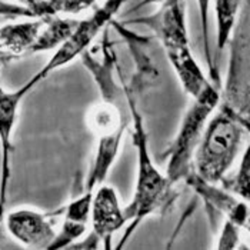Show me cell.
I'll return each mask as SVG.
<instances>
[{
    "label": "cell",
    "mask_w": 250,
    "mask_h": 250,
    "mask_svg": "<svg viewBox=\"0 0 250 250\" xmlns=\"http://www.w3.org/2000/svg\"><path fill=\"white\" fill-rule=\"evenodd\" d=\"M80 58L100 92V100L87 116L90 130L96 139V149L86 177L84 190L95 192L106 180L115 165L123 135L129 122H132V113L126 87H120L115 77L119 62L107 30H104L102 40V58H97L90 50H86Z\"/></svg>",
    "instance_id": "obj_1"
},
{
    "label": "cell",
    "mask_w": 250,
    "mask_h": 250,
    "mask_svg": "<svg viewBox=\"0 0 250 250\" xmlns=\"http://www.w3.org/2000/svg\"><path fill=\"white\" fill-rule=\"evenodd\" d=\"M132 113L133 126V145L137 152V174H136L135 192L132 202L123 208L127 225L125 228L120 243L116 249H123L127 240L132 237L142 222L152 214H165L172 210L174 202L177 200V192L174 185L166 174L157 169L149 150V136L145 127V119L139 110L135 86H125Z\"/></svg>",
    "instance_id": "obj_2"
},
{
    "label": "cell",
    "mask_w": 250,
    "mask_h": 250,
    "mask_svg": "<svg viewBox=\"0 0 250 250\" xmlns=\"http://www.w3.org/2000/svg\"><path fill=\"white\" fill-rule=\"evenodd\" d=\"M123 23L145 24L153 32L162 43V47L183 87L197 86L203 80L205 73L193 58L189 44L185 0H169L160 4L153 15L129 19Z\"/></svg>",
    "instance_id": "obj_3"
},
{
    "label": "cell",
    "mask_w": 250,
    "mask_h": 250,
    "mask_svg": "<svg viewBox=\"0 0 250 250\" xmlns=\"http://www.w3.org/2000/svg\"><path fill=\"white\" fill-rule=\"evenodd\" d=\"M249 127L228 107H219L217 113L206 125V129L196 149L194 173L210 183H222L234 163L243 136Z\"/></svg>",
    "instance_id": "obj_4"
},
{
    "label": "cell",
    "mask_w": 250,
    "mask_h": 250,
    "mask_svg": "<svg viewBox=\"0 0 250 250\" xmlns=\"http://www.w3.org/2000/svg\"><path fill=\"white\" fill-rule=\"evenodd\" d=\"M220 104V93L217 89L193 99L190 107L185 113L176 137L170 143L165 156H167L166 176L174 186L185 182L194 172L193 160L196 149L206 129L208 120Z\"/></svg>",
    "instance_id": "obj_5"
},
{
    "label": "cell",
    "mask_w": 250,
    "mask_h": 250,
    "mask_svg": "<svg viewBox=\"0 0 250 250\" xmlns=\"http://www.w3.org/2000/svg\"><path fill=\"white\" fill-rule=\"evenodd\" d=\"M229 43L230 62L220 104L231 110L250 130V3Z\"/></svg>",
    "instance_id": "obj_6"
},
{
    "label": "cell",
    "mask_w": 250,
    "mask_h": 250,
    "mask_svg": "<svg viewBox=\"0 0 250 250\" xmlns=\"http://www.w3.org/2000/svg\"><path fill=\"white\" fill-rule=\"evenodd\" d=\"M127 0H104L102 6L96 7L93 13H90L87 18L79 20L75 32L70 35L50 60L39 70L35 76L40 82H43L50 73L64 67L66 64L72 63L75 59L82 56L86 50H89V46L92 42L107 29V26L115 20V16L120 12L123 4Z\"/></svg>",
    "instance_id": "obj_7"
},
{
    "label": "cell",
    "mask_w": 250,
    "mask_h": 250,
    "mask_svg": "<svg viewBox=\"0 0 250 250\" xmlns=\"http://www.w3.org/2000/svg\"><path fill=\"white\" fill-rule=\"evenodd\" d=\"M1 59V58H0ZM40 83L38 77H30L18 90L9 92L0 84V147H1V176H0V219H3L10 183V157L13 152L12 136L18 122L21 100Z\"/></svg>",
    "instance_id": "obj_8"
},
{
    "label": "cell",
    "mask_w": 250,
    "mask_h": 250,
    "mask_svg": "<svg viewBox=\"0 0 250 250\" xmlns=\"http://www.w3.org/2000/svg\"><path fill=\"white\" fill-rule=\"evenodd\" d=\"M186 185L196 193L208 209L223 214L228 220L236 223L240 229L250 233V203L230 190L206 182L197 174L190 173L186 177Z\"/></svg>",
    "instance_id": "obj_9"
},
{
    "label": "cell",
    "mask_w": 250,
    "mask_h": 250,
    "mask_svg": "<svg viewBox=\"0 0 250 250\" xmlns=\"http://www.w3.org/2000/svg\"><path fill=\"white\" fill-rule=\"evenodd\" d=\"M55 213H42L23 208L13 210L6 217V228L20 245L29 249L49 250L56 237Z\"/></svg>",
    "instance_id": "obj_10"
},
{
    "label": "cell",
    "mask_w": 250,
    "mask_h": 250,
    "mask_svg": "<svg viewBox=\"0 0 250 250\" xmlns=\"http://www.w3.org/2000/svg\"><path fill=\"white\" fill-rule=\"evenodd\" d=\"M90 222L92 230L100 237L104 249H113V234L125 229L127 220L125 216V209L119 203L117 192L110 185L102 183L93 193Z\"/></svg>",
    "instance_id": "obj_11"
},
{
    "label": "cell",
    "mask_w": 250,
    "mask_h": 250,
    "mask_svg": "<svg viewBox=\"0 0 250 250\" xmlns=\"http://www.w3.org/2000/svg\"><path fill=\"white\" fill-rule=\"evenodd\" d=\"M43 19L6 24L0 27V56H21L30 53L39 33L43 27Z\"/></svg>",
    "instance_id": "obj_12"
},
{
    "label": "cell",
    "mask_w": 250,
    "mask_h": 250,
    "mask_svg": "<svg viewBox=\"0 0 250 250\" xmlns=\"http://www.w3.org/2000/svg\"><path fill=\"white\" fill-rule=\"evenodd\" d=\"M79 20L70 18H59L52 16L49 19H44L43 27L39 33L35 44L32 46L30 53H42L49 52L59 47L70 38V35L75 32Z\"/></svg>",
    "instance_id": "obj_13"
},
{
    "label": "cell",
    "mask_w": 250,
    "mask_h": 250,
    "mask_svg": "<svg viewBox=\"0 0 250 250\" xmlns=\"http://www.w3.org/2000/svg\"><path fill=\"white\" fill-rule=\"evenodd\" d=\"M240 6H242V0H214L217 52H222L229 44Z\"/></svg>",
    "instance_id": "obj_14"
},
{
    "label": "cell",
    "mask_w": 250,
    "mask_h": 250,
    "mask_svg": "<svg viewBox=\"0 0 250 250\" xmlns=\"http://www.w3.org/2000/svg\"><path fill=\"white\" fill-rule=\"evenodd\" d=\"M222 185L225 189L240 196L250 203V143L248 149L245 150L237 172L231 177H225Z\"/></svg>",
    "instance_id": "obj_15"
},
{
    "label": "cell",
    "mask_w": 250,
    "mask_h": 250,
    "mask_svg": "<svg viewBox=\"0 0 250 250\" xmlns=\"http://www.w3.org/2000/svg\"><path fill=\"white\" fill-rule=\"evenodd\" d=\"M197 7H199V15H200V27H202V40H203V53L205 59L209 67V75L212 82L219 84V70L216 67V63L212 59L210 52V43H209V9H210V1L212 0H196Z\"/></svg>",
    "instance_id": "obj_16"
},
{
    "label": "cell",
    "mask_w": 250,
    "mask_h": 250,
    "mask_svg": "<svg viewBox=\"0 0 250 250\" xmlns=\"http://www.w3.org/2000/svg\"><path fill=\"white\" fill-rule=\"evenodd\" d=\"M239 242H240V228L236 223L226 219L216 248L220 250H233L237 248Z\"/></svg>",
    "instance_id": "obj_17"
},
{
    "label": "cell",
    "mask_w": 250,
    "mask_h": 250,
    "mask_svg": "<svg viewBox=\"0 0 250 250\" xmlns=\"http://www.w3.org/2000/svg\"><path fill=\"white\" fill-rule=\"evenodd\" d=\"M15 1L24 6V7H27L36 19L44 20L55 16L52 9H50L49 0H15Z\"/></svg>",
    "instance_id": "obj_18"
},
{
    "label": "cell",
    "mask_w": 250,
    "mask_h": 250,
    "mask_svg": "<svg viewBox=\"0 0 250 250\" xmlns=\"http://www.w3.org/2000/svg\"><path fill=\"white\" fill-rule=\"evenodd\" d=\"M1 18H10V19H15V18H27V19H36L33 16V13L21 6L19 3H7L4 0H0V19Z\"/></svg>",
    "instance_id": "obj_19"
},
{
    "label": "cell",
    "mask_w": 250,
    "mask_h": 250,
    "mask_svg": "<svg viewBox=\"0 0 250 250\" xmlns=\"http://www.w3.org/2000/svg\"><path fill=\"white\" fill-rule=\"evenodd\" d=\"M166 1H169V0H142L139 4H136L135 7H132V9L129 10V13L137 12L139 9H142V7H145V6H147V4H157V6H160V4H163V3H166Z\"/></svg>",
    "instance_id": "obj_20"
},
{
    "label": "cell",
    "mask_w": 250,
    "mask_h": 250,
    "mask_svg": "<svg viewBox=\"0 0 250 250\" xmlns=\"http://www.w3.org/2000/svg\"><path fill=\"white\" fill-rule=\"evenodd\" d=\"M0 223H1V219H0Z\"/></svg>",
    "instance_id": "obj_21"
}]
</instances>
